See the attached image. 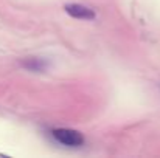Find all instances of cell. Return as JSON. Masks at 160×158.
I'll return each mask as SVG.
<instances>
[{"mask_svg":"<svg viewBox=\"0 0 160 158\" xmlns=\"http://www.w3.org/2000/svg\"><path fill=\"white\" fill-rule=\"evenodd\" d=\"M52 136L61 146H67V147H81L84 144L82 133L73 129H54L52 130Z\"/></svg>","mask_w":160,"mask_h":158,"instance_id":"6da1fadb","label":"cell"},{"mask_svg":"<svg viewBox=\"0 0 160 158\" xmlns=\"http://www.w3.org/2000/svg\"><path fill=\"white\" fill-rule=\"evenodd\" d=\"M19 65L31 73H44L48 68V60L44 57H34V56H28V57H22L19 60Z\"/></svg>","mask_w":160,"mask_h":158,"instance_id":"7a4b0ae2","label":"cell"},{"mask_svg":"<svg viewBox=\"0 0 160 158\" xmlns=\"http://www.w3.org/2000/svg\"><path fill=\"white\" fill-rule=\"evenodd\" d=\"M64 9L73 19H81V20H93L95 19V11L81 3H68L64 6Z\"/></svg>","mask_w":160,"mask_h":158,"instance_id":"3957f363","label":"cell"}]
</instances>
